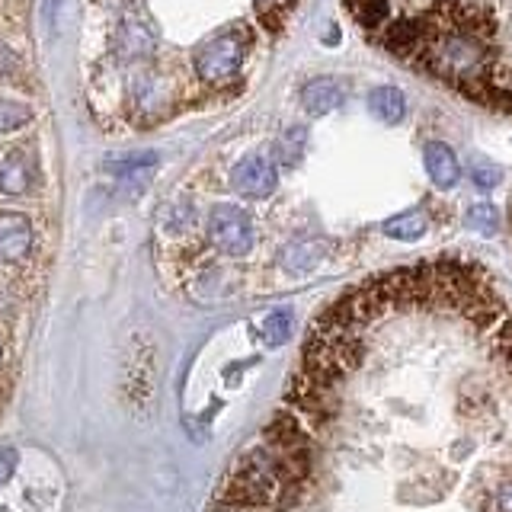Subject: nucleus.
Wrapping results in <instances>:
<instances>
[{
    "instance_id": "1",
    "label": "nucleus",
    "mask_w": 512,
    "mask_h": 512,
    "mask_svg": "<svg viewBox=\"0 0 512 512\" xmlns=\"http://www.w3.org/2000/svg\"><path fill=\"white\" fill-rule=\"evenodd\" d=\"M208 512H512V298L471 256L320 311Z\"/></svg>"
},
{
    "instance_id": "2",
    "label": "nucleus",
    "mask_w": 512,
    "mask_h": 512,
    "mask_svg": "<svg viewBox=\"0 0 512 512\" xmlns=\"http://www.w3.org/2000/svg\"><path fill=\"white\" fill-rule=\"evenodd\" d=\"M244 36L240 32H221V36L208 39L199 52H196V74L208 84H228V80L240 71V61H244Z\"/></svg>"
},
{
    "instance_id": "3",
    "label": "nucleus",
    "mask_w": 512,
    "mask_h": 512,
    "mask_svg": "<svg viewBox=\"0 0 512 512\" xmlns=\"http://www.w3.org/2000/svg\"><path fill=\"white\" fill-rule=\"evenodd\" d=\"M208 237L224 256H247L253 250V221L244 208L237 205H218L208 218Z\"/></svg>"
},
{
    "instance_id": "4",
    "label": "nucleus",
    "mask_w": 512,
    "mask_h": 512,
    "mask_svg": "<svg viewBox=\"0 0 512 512\" xmlns=\"http://www.w3.org/2000/svg\"><path fill=\"white\" fill-rule=\"evenodd\" d=\"M231 183L240 196H250V199H263L269 196L272 189L279 186V170L272 164V157L266 154H250L244 157L231 173Z\"/></svg>"
},
{
    "instance_id": "5",
    "label": "nucleus",
    "mask_w": 512,
    "mask_h": 512,
    "mask_svg": "<svg viewBox=\"0 0 512 512\" xmlns=\"http://www.w3.org/2000/svg\"><path fill=\"white\" fill-rule=\"evenodd\" d=\"M36 234H32V221L23 212H0V263L20 266L29 260Z\"/></svg>"
},
{
    "instance_id": "6",
    "label": "nucleus",
    "mask_w": 512,
    "mask_h": 512,
    "mask_svg": "<svg viewBox=\"0 0 512 512\" xmlns=\"http://www.w3.org/2000/svg\"><path fill=\"white\" fill-rule=\"evenodd\" d=\"M39 180V164L29 151H10L0 160V192L4 196H23Z\"/></svg>"
},
{
    "instance_id": "7",
    "label": "nucleus",
    "mask_w": 512,
    "mask_h": 512,
    "mask_svg": "<svg viewBox=\"0 0 512 512\" xmlns=\"http://www.w3.org/2000/svg\"><path fill=\"white\" fill-rule=\"evenodd\" d=\"M423 164L429 180L436 183L439 189H452L461 180V167H458V157L452 154V148L442 141H432L423 148Z\"/></svg>"
},
{
    "instance_id": "8",
    "label": "nucleus",
    "mask_w": 512,
    "mask_h": 512,
    "mask_svg": "<svg viewBox=\"0 0 512 512\" xmlns=\"http://www.w3.org/2000/svg\"><path fill=\"white\" fill-rule=\"evenodd\" d=\"M116 52L122 61H141L154 52V36L151 29L138 23V20H125L119 26V36H116Z\"/></svg>"
},
{
    "instance_id": "9",
    "label": "nucleus",
    "mask_w": 512,
    "mask_h": 512,
    "mask_svg": "<svg viewBox=\"0 0 512 512\" xmlns=\"http://www.w3.org/2000/svg\"><path fill=\"white\" fill-rule=\"evenodd\" d=\"M346 100V90H343V84L340 80H333V77H317V80H311V84H304V90H301V103H304V109L308 112H330V109H336Z\"/></svg>"
},
{
    "instance_id": "10",
    "label": "nucleus",
    "mask_w": 512,
    "mask_h": 512,
    "mask_svg": "<svg viewBox=\"0 0 512 512\" xmlns=\"http://www.w3.org/2000/svg\"><path fill=\"white\" fill-rule=\"evenodd\" d=\"M368 112L384 125H397L407 112V100L397 87H375L368 93Z\"/></svg>"
},
{
    "instance_id": "11",
    "label": "nucleus",
    "mask_w": 512,
    "mask_h": 512,
    "mask_svg": "<svg viewBox=\"0 0 512 512\" xmlns=\"http://www.w3.org/2000/svg\"><path fill=\"white\" fill-rule=\"evenodd\" d=\"M384 234L388 237H397V240H416L426 234V218L416 215V212H407V215H397L391 221H384Z\"/></svg>"
},
{
    "instance_id": "12",
    "label": "nucleus",
    "mask_w": 512,
    "mask_h": 512,
    "mask_svg": "<svg viewBox=\"0 0 512 512\" xmlns=\"http://www.w3.org/2000/svg\"><path fill=\"white\" fill-rule=\"evenodd\" d=\"M32 119V112L26 103H16V100H0V135H10V132H20V128Z\"/></svg>"
},
{
    "instance_id": "13",
    "label": "nucleus",
    "mask_w": 512,
    "mask_h": 512,
    "mask_svg": "<svg viewBox=\"0 0 512 512\" xmlns=\"http://www.w3.org/2000/svg\"><path fill=\"white\" fill-rule=\"evenodd\" d=\"M349 7L362 26H381L388 20V0H349Z\"/></svg>"
},
{
    "instance_id": "14",
    "label": "nucleus",
    "mask_w": 512,
    "mask_h": 512,
    "mask_svg": "<svg viewBox=\"0 0 512 512\" xmlns=\"http://www.w3.org/2000/svg\"><path fill=\"white\" fill-rule=\"evenodd\" d=\"M496 224H500V215H496V208L487 205V202L474 205L471 212H468V228H471V231L493 234V231H496Z\"/></svg>"
},
{
    "instance_id": "15",
    "label": "nucleus",
    "mask_w": 512,
    "mask_h": 512,
    "mask_svg": "<svg viewBox=\"0 0 512 512\" xmlns=\"http://www.w3.org/2000/svg\"><path fill=\"white\" fill-rule=\"evenodd\" d=\"M288 327H292V317H288L285 311H276V314H269L263 320V333H266V340L272 346H279L282 340H288Z\"/></svg>"
},
{
    "instance_id": "16",
    "label": "nucleus",
    "mask_w": 512,
    "mask_h": 512,
    "mask_svg": "<svg viewBox=\"0 0 512 512\" xmlns=\"http://www.w3.org/2000/svg\"><path fill=\"white\" fill-rule=\"evenodd\" d=\"M471 180L477 189H493L503 180V170L493 167V164H484V160H477V164H471Z\"/></svg>"
},
{
    "instance_id": "17",
    "label": "nucleus",
    "mask_w": 512,
    "mask_h": 512,
    "mask_svg": "<svg viewBox=\"0 0 512 512\" xmlns=\"http://www.w3.org/2000/svg\"><path fill=\"white\" fill-rule=\"evenodd\" d=\"M288 4H292V0H256V10H260V16L266 23H279L282 13L288 10Z\"/></svg>"
},
{
    "instance_id": "18",
    "label": "nucleus",
    "mask_w": 512,
    "mask_h": 512,
    "mask_svg": "<svg viewBox=\"0 0 512 512\" xmlns=\"http://www.w3.org/2000/svg\"><path fill=\"white\" fill-rule=\"evenodd\" d=\"M16 468H20V455L13 448H0V487L16 474Z\"/></svg>"
},
{
    "instance_id": "19",
    "label": "nucleus",
    "mask_w": 512,
    "mask_h": 512,
    "mask_svg": "<svg viewBox=\"0 0 512 512\" xmlns=\"http://www.w3.org/2000/svg\"><path fill=\"white\" fill-rule=\"evenodd\" d=\"M0 362H4V346H0Z\"/></svg>"
}]
</instances>
